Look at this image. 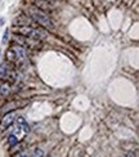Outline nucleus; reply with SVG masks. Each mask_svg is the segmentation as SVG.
I'll return each instance as SVG.
<instances>
[{"mask_svg": "<svg viewBox=\"0 0 139 157\" xmlns=\"http://www.w3.org/2000/svg\"><path fill=\"white\" fill-rule=\"evenodd\" d=\"M9 74H10V70L6 68V64H2L0 66V77L5 78L6 76H9Z\"/></svg>", "mask_w": 139, "mask_h": 157, "instance_id": "5", "label": "nucleus"}, {"mask_svg": "<svg viewBox=\"0 0 139 157\" xmlns=\"http://www.w3.org/2000/svg\"><path fill=\"white\" fill-rule=\"evenodd\" d=\"M8 142H9V146L13 147V146H16L17 143H18V139L16 138L14 135H9V138H8Z\"/></svg>", "mask_w": 139, "mask_h": 157, "instance_id": "7", "label": "nucleus"}, {"mask_svg": "<svg viewBox=\"0 0 139 157\" xmlns=\"http://www.w3.org/2000/svg\"><path fill=\"white\" fill-rule=\"evenodd\" d=\"M9 84L8 82H4L2 86H0V94L2 95H6V94H9Z\"/></svg>", "mask_w": 139, "mask_h": 157, "instance_id": "6", "label": "nucleus"}, {"mask_svg": "<svg viewBox=\"0 0 139 157\" xmlns=\"http://www.w3.org/2000/svg\"><path fill=\"white\" fill-rule=\"evenodd\" d=\"M17 124H18L19 128H22L25 130V133H29L30 132V126L27 125V122L25 121L23 117H18V119H17Z\"/></svg>", "mask_w": 139, "mask_h": 157, "instance_id": "4", "label": "nucleus"}, {"mask_svg": "<svg viewBox=\"0 0 139 157\" xmlns=\"http://www.w3.org/2000/svg\"><path fill=\"white\" fill-rule=\"evenodd\" d=\"M13 120H14V112L5 115L4 119L2 120V128H8L10 124L13 122Z\"/></svg>", "mask_w": 139, "mask_h": 157, "instance_id": "3", "label": "nucleus"}, {"mask_svg": "<svg viewBox=\"0 0 139 157\" xmlns=\"http://www.w3.org/2000/svg\"><path fill=\"white\" fill-rule=\"evenodd\" d=\"M18 32L21 35H25V36H27L30 39H40V37L44 36L43 32H40L36 29H31V27H19Z\"/></svg>", "mask_w": 139, "mask_h": 157, "instance_id": "2", "label": "nucleus"}, {"mask_svg": "<svg viewBox=\"0 0 139 157\" xmlns=\"http://www.w3.org/2000/svg\"><path fill=\"white\" fill-rule=\"evenodd\" d=\"M31 14H32V17L35 18V21H37L41 26H44V27H46V29H53V23L50 21V18L48 16H45L43 12L34 9L31 12Z\"/></svg>", "mask_w": 139, "mask_h": 157, "instance_id": "1", "label": "nucleus"}, {"mask_svg": "<svg viewBox=\"0 0 139 157\" xmlns=\"http://www.w3.org/2000/svg\"><path fill=\"white\" fill-rule=\"evenodd\" d=\"M43 155H44V153H43L41 149H36L35 153H34V156H43Z\"/></svg>", "mask_w": 139, "mask_h": 157, "instance_id": "8", "label": "nucleus"}]
</instances>
